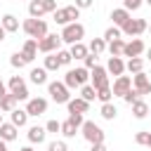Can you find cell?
I'll use <instances>...</instances> for the list:
<instances>
[{
	"instance_id": "cell-31",
	"label": "cell",
	"mask_w": 151,
	"mask_h": 151,
	"mask_svg": "<svg viewBox=\"0 0 151 151\" xmlns=\"http://www.w3.org/2000/svg\"><path fill=\"white\" fill-rule=\"evenodd\" d=\"M99 113H101V118H104V120H113V118L118 116V109L109 101V104H101V111H99Z\"/></svg>"
},
{
	"instance_id": "cell-32",
	"label": "cell",
	"mask_w": 151,
	"mask_h": 151,
	"mask_svg": "<svg viewBox=\"0 0 151 151\" xmlns=\"http://www.w3.org/2000/svg\"><path fill=\"white\" fill-rule=\"evenodd\" d=\"M59 66H61V64H59V59H57V54H54V52L45 57V64H42V68H45L47 73H50V71H57Z\"/></svg>"
},
{
	"instance_id": "cell-57",
	"label": "cell",
	"mask_w": 151,
	"mask_h": 151,
	"mask_svg": "<svg viewBox=\"0 0 151 151\" xmlns=\"http://www.w3.org/2000/svg\"><path fill=\"white\" fill-rule=\"evenodd\" d=\"M149 113H151V106H149Z\"/></svg>"
},
{
	"instance_id": "cell-30",
	"label": "cell",
	"mask_w": 151,
	"mask_h": 151,
	"mask_svg": "<svg viewBox=\"0 0 151 151\" xmlns=\"http://www.w3.org/2000/svg\"><path fill=\"white\" fill-rule=\"evenodd\" d=\"M71 71H73V76H76V80H78V85H80V87H83V85H85V83L90 80V71H87L85 66H78V68H71Z\"/></svg>"
},
{
	"instance_id": "cell-47",
	"label": "cell",
	"mask_w": 151,
	"mask_h": 151,
	"mask_svg": "<svg viewBox=\"0 0 151 151\" xmlns=\"http://www.w3.org/2000/svg\"><path fill=\"white\" fill-rule=\"evenodd\" d=\"M90 151H109V149H106L104 144H92V149H90Z\"/></svg>"
},
{
	"instance_id": "cell-41",
	"label": "cell",
	"mask_w": 151,
	"mask_h": 151,
	"mask_svg": "<svg viewBox=\"0 0 151 151\" xmlns=\"http://www.w3.org/2000/svg\"><path fill=\"white\" fill-rule=\"evenodd\" d=\"M9 64H12L14 68H21V66H26V61H24L21 52H14V54H12V59H9Z\"/></svg>"
},
{
	"instance_id": "cell-5",
	"label": "cell",
	"mask_w": 151,
	"mask_h": 151,
	"mask_svg": "<svg viewBox=\"0 0 151 151\" xmlns=\"http://www.w3.org/2000/svg\"><path fill=\"white\" fill-rule=\"evenodd\" d=\"M9 94H14L17 101H28L31 94H28V87H26V80L21 76H12L9 78Z\"/></svg>"
},
{
	"instance_id": "cell-12",
	"label": "cell",
	"mask_w": 151,
	"mask_h": 151,
	"mask_svg": "<svg viewBox=\"0 0 151 151\" xmlns=\"http://www.w3.org/2000/svg\"><path fill=\"white\" fill-rule=\"evenodd\" d=\"M47 111V99H42V97H33V99H28L26 101V113L28 116H42Z\"/></svg>"
},
{
	"instance_id": "cell-15",
	"label": "cell",
	"mask_w": 151,
	"mask_h": 151,
	"mask_svg": "<svg viewBox=\"0 0 151 151\" xmlns=\"http://www.w3.org/2000/svg\"><path fill=\"white\" fill-rule=\"evenodd\" d=\"M35 54H38V40L28 38V40L24 42V47H21V57H24L26 64H31V61L35 59Z\"/></svg>"
},
{
	"instance_id": "cell-23",
	"label": "cell",
	"mask_w": 151,
	"mask_h": 151,
	"mask_svg": "<svg viewBox=\"0 0 151 151\" xmlns=\"http://www.w3.org/2000/svg\"><path fill=\"white\" fill-rule=\"evenodd\" d=\"M111 19H113V26H118V28H120V26L130 19V12H127V9H123V7H118V9H113V12H111Z\"/></svg>"
},
{
	"instance_id": "cell-24",
	"label": "cell",
	"mask_w": 151,
	"mask_h": 151,
	"mask_svg": "<svg viewBox=\"0 0 151 151\" xmlns=\"http://www.w3.org/2000/svg\"><path fill=\"white\" fill-rule=\"evenodd\" d=\"M104 50H106L104 38H92V40H90V45H87V52H90V54H94V57H99Z\"/></svg>"
},
{
	"instance_id": "cell-35",
	"label": "cell",
	"mask_w": 151,
	"mask_h": 151,
	"mask_svg": "<svg viewBox=\"0 0 151 151\" xmlns=\"http://www.w3.org/2000/svg\"><path fill=\"white\" fill-rule=\"evenodd\" d=\"M120 38V28L118 26H109L104 31V42H111V40H118Z\"/></svg>"
},
{
	"instance_id": "cell-53",
	"label": "cell",
	"mask_w": 151,
	"mask_h": 151,
	"mask_svg": "<svg viewBox=\"0 0 151 151\" xmlns=\"http://www.w3.org/2000/svg\"><path fill=\"white\" fill-rule=\"evenodd\" d=\"M146 54H149V59H151V47H149V50H146Z\"/></svg>"
},
{
	"instance_id": "cell-49",
	"label": "cell",
	"mask_w": 151,
	"mask_h": 151,
	"mask_svg": "<svg viewBox=\"0 0 151 151\" xmlns=\"http://www.w3.org/2000/svg\"><path fill=\"white\" fill-rule=\"evenodd\" d=\"M5 35H7V31H5V28H2V26H0V42H2V40H5Z\"/></svg>"
},
{
	"instance_id": "cell-46",
	"label": "cell",
	"mask_w": 151,
	"mask_h": 151,
	"mask_svg": "<svg viewBox=\"0 0 151 151\" xmlns=\"http://www.w3.org/2000/svg\"><path fill=\"white\" fill-rule=\"evenodd\" d=\"M76 7L78 9H87V7H92V0H76Z\"/></svg>"
},
{
	"instance_id": "cell-16",
	"label": "cell",
	"mask_w": 151,
	"mask_h": 151,
	"mask_svg": "<svg viewBox=\"0 0 151 151\" xmlns=\"http://www.w3.org/2000/svg\"><path fill=\"white\" fill-rule=\"evenodd\" d=\"M123 71H125V61H123L120 57H109L106 73H113V76L118 78V76H123Z\"/></svg>"
},
{
	"instance_id": "cell-11",
	"label": "cell",
	"mask_w": 151,
	"mask_h": 151,
	"mask_svg": "<svg viewBox=\"0 0 151 151\" xmlns=\"http://www.w3.org/2000/svg\"><path fill=\"white\" fill-rule=\"evenodd\" d=\"M132 87L144 97V94H151V80H149V76L142 71V73H134L132 76Z\"/></svg>"
},
{
	"instance_id": "cell-8",
	"label": "cell",
	"mask_w": 151,
	"mask_h": 151,
	"mask_svg": "<svg viewBox=\"0 0 151 151\" xmlns=\"http://www.w3.org/2000/svg\"><path fill=\"white\" fill-rule=\"evenodd\" d=\"M38 50H40L42 54L59 52V50H61V38H59L57 33H47L45 38H40V40H38Z\"/></svg>"
},
{
	"instance_id": "cell-2",
	"label": "cell",
	"mask_w": 151,
	"mask_h": 151,
	"mask_svg": "<svg viewBox=\"0 0 151 151\" xmlns=\"http://www.w3.org/2000/svg\"><path fill=\"white\" fill-rule=\"evenodd\" d=\"M59 38H61V42H68V45L83 42V38H85V26H83V24H78V21H73V24H66Z\"/></svg>"
},
{
	"instance_id": "cell-38",
	"label": "cell",
	"mask_w": 151,
	"mask_h": 151,
	"mask_svg": "<svg viewBox=\"0 0 151 151\" xmlns=\"http://www.w3.org/2000/svg\"><path fill=\"white\" fill-rule=\"evenodd\" d=\"M111 97H113V94H111V87H101V90H97V99H99L101 104H109Z\"/></svg>"
},
{
	"instance_id": "cell-37",
	"label": "cell",
	"mask_w": 151,
	"mask_h": 151,
	"mask_svg": "<svg viewBox=\"0 0 151 151\" xmlns=\"http://www.w3.org/2000/svg\"><path fill=\"white\" fill-rule=\"evenodd\" d=\"M57 59H59V64H61V66H68V64L73 61V57H71V52H68V50H59V52H57Z\"/></svg>"
},
{
	"instance_id": "cell-6",
	"label": "cell",
	"mask_w": 151,
	"mask_h": 151,
	"mask_svg": "<svg viewBox=\"0 0 151 151\" xmlns=\"http://www.w3.org/2000/svg\"><path fill=\"white\" fill-rule=\"evenodd\" d=\"M80 130H83V137H85L90 144H104V130H101L97 123L85 120V123L80 125Z\"/></svg>"
},
{
	"instance_id": "cell-36",
	"label": "cell",
	"mask_w": 151,
	"mask_h": 151,
	"mask_svg": "<svg viewBox=\"0 0 151 151\" xmlns=\"http://www.w3.org/2000/svg\"><path fill=\"white\" fill-rule=\"evenodd\" d=\"M123 99H125V104H130V106H132L134 101H139V99H142V94H139L134 87H130V90L125 92V97H123Z\"/></svg>"
},
{
	"instance_id": "cell-17",
	"label": "cell",
	"mask_w": 151,
	"mask_h": 151,
	"mask_svg": "<svg viewBox=\"0 0 151 151\" xmlns=\"http://www.w3.org/2000/svg\"><path fill=\"white\" fill-rule=\"evenodd\" d=\"M68 113H87L90 111V101H85V99H80V97H76V99H68Z\"/></svg>"
},
{
	"instance_id": "cell-29",
	"label": "cell",
	"mask_w": 151,
	"mask_h": 151,
	"mask_svg": "<svg viewBox=\"0 0 151 151\" xmlns=\"http://www.w3.org/2000/svg\"><path fill=\"white\" fill-rule=\"evenodd\" d=\"M68 52H71V57H73V59H85V57L90 54V52H87V45H83V42L71 45V50H68Z\"/></svg>"
},
{
	"instance_id": "cell-19",
	"label": "cell",
	"mask_w": 151,
	"mask_h": 151,
	"mask_svg": "<svg viewBox=\"0 0 151 151\" xmlns=\"http://www.w3.org/2000/svg\"><path fill=\"white\" fill-rule=\"evenodd\" d=\"M9 123L14 125V127H24L26 123H28V113H26V109H14L12 113H9Z\"/></svg>"
},
{
	"instance_id": "cell-1",
	"label": "cell",
	"mask_w": 151,
	"mask_h": 151,
	"mask_svg": "<svg viewBox=\"0 0 151 151\" xmlns=\"http://www.w3.org/2000/svg\"><path fill=\"white\" fill-rule=\"evenodd\" d=\"M21 28H24V33H26L28 38H33V40H40V38L47 35V21H45V19H26V21L21 24Z\"/></svg>"
},
{
	"instance_id": "cell-33",
	"label": "cell",
	"mask_w": 151,
	"mask_h": 151,
	"mask_svg": "<svg viewBox=\"0 0 151 151\" xmlns=\"http://www.w3.org/2000/svg\"><path fill=\"white\" fill-rule=\"evenodd\" d=\"M80 99H85V101H94V99H97V90H94L92 85H83V87H80Z\"/></svg>"
},
{
	"instance_id": "cell-50",
	"label": "cell",
	"mask_w": 151,
	"mask_h": 151,
	"mask_svg": "<svg viewBox=\"0 0 151 151\" xmlns=\"http://www.w3.org/2000/svg\"><path fill=\"white\" fill-rule=\"evenodd\" d=\"M0 151H9L7 149V142H2V139H0Z\"/></svg>"
},
{
	"instance_id": "cell-25",
	"label": "cell",
	"mask_w": 151,
	"mask_h": 151,
	"mask_svg": "<svg viewBox=\"0 0 151 151\" xmlns=\"http://www.w3.org/2000/svg\"><path fill=\"white\" fill-rule=\"evenodd\" d=\"M123 47H125V40H123V38L111 40V42L106 45V50H109V54H111V57H123Z\"/></svg>"
},
{
	"instance_id": "cell-9",
	"label": "cell",
	"mask_w": 151,
	"mask_h": 151,
	"mask_svg": "<svg viewBox=\"0 0 151 151\" xmlns=\"http://www.w3.org/2000/svg\"><path fill=\"white\" fill-rule=\"evenodd\" d=\"M90 85L94 87V90H101V87H109V73H106V68L104 66H94V68H90Z\"/></svg>"
},
{
	"instance_id": "cell-45",
	"label": "cell",
	"mask_w": 151,
	"mask_h": 151,
	"mask_svg": "<svg viewBox=\"0 0 151 151\" xmlns=\"http://www.w3.org/2000/svg\"><path fill=\"white\" fill-rule=\"evenodd\" d=\"M68 120L76 125V127H80L83 123H85V118H83V113H68Z\"/></svg>"
},
{
	"instance_id": "cell-34",
	"label": "cell",
	"mask_w": 151,
	"mask_h": 151,
	"mask_svg": "<svg viewBox=\"0 0 151 151\" xmlns=\"http://www.w3.org/2000/svg\"><path fill=\"white\" fill-rule=\"evenodd\" d=\"M76 132H78V127H76V125H73V123H71V120L66 118V120L61 123V134L71 139V137H76Z\"/></svg>"
},
{
	"instance_id": "cell-44",
	"label": "cell",
	"mask_w": 151,
	"mask_h": 151,
	"mask_svg": "<svg viewBox=\"0 0 151 151\" xmlns=\"http://www.w3.org/2000/svg\"><path fill=\"white\" fill-rule=\"evenodd\" d=\"M83 66H85L87 71H90V68H94V66H97V57H94V54H87V57L83 59Z\"/></svg>"
},
{
	"instance_id": "cell-54",
	"label": "cell",
	"mask_w": 151,
	"mask_h": 151,
	"mask_svg": "<svg viewBox=\"0 0 151 151\" xmlns=\"http://www.w3.org/2000/svg\"><path fill=\"white\" fill-rule=\"evenodd\" d=\"M2 123H5V120H2V113H0V125H2Z\"/></svg>"
},
{
	"instance_id": "cell-20",
	"label": "cell",
	"mask_w": 151,
	"mask_h": 151,
	"mask_svg": "<svg viewBox=\"0 0 151 151\" xmlns=\"http://www.w3.org/2000/svg\"><path fill=\"white\" fill-rule=\"evenodd\" d=\"M45 137H47L45 127H40V125L28 127V142H31V144H42V142H45Z\"/></svg>"
},
{
	"instance_id": "cell-22",
	"label": "cell",
	"mask_w": 151,
	"mask_h": 151,
	"mask_svg": "<svg viewBox=\"0 0 151 151\" xmlns=\"http://www.w3.org/2000/svg\"><path fill=\"white\" fill-rule=\"evenodd\" d=\"M0 26H2L7 33H14V31H19V19H17L14 14H5L2 21H0Z\"/></svg>"
},
{
	"instance_id": "cell-43",
	"label": "cell",
	"mask_w": 151,
	"mask_h": 151,
	"mask_svg": "<svg viewBox=\"0 0 151 151\" xmlns=\"http://www.w3.org/2000/svg\"><path fill=\"white\" fill-rule=\"evenodd\" d=\"M149 134H151V132L142 130V132H137V134H134V142H137L139 146H146V142H149Z\"/></svg>"
},
{
	"instance_id": "cell-7",
	"label": "cell",
	"mask_w": 151,
	"mask_h": 151,
	"mask_svg": "<svg viewBox=\"0 0 151 151\" xmlns=\"http://www.w3.org/2000/svg\"><path fill=\"white\" fill-rule=\"evenodd\" d=\"M47 92H50L52 101H57V104H68V99H71V94H68V87H66L64 83H59V80H52V83H47Z\"/></svg>"
},
{
	"instance_id": "cell-10",
	"label": "cell",
	"mask_w": 151,
	"mask_h": 151,
	"mask_svg": "<svg viewBox=\"0 0 151 151\" xmlns=\"http://www.w3.org/2000/svg\"><path fill=\"white\" fill-rule=\"evenodd\" d=\"M146 26H149L146 19H132V17H130V19L120 26V33H123V35H139V33L146 31Z\"/></svg>"
},
{
	"instance_id": "cell-42",
	"label": "cell",
	"mask_w": 151,
	"mask_h": 151,
	"mask_svg": "<svg viewBox=\"0 0 151 151\" xmlns=\"http://www.w3.org/2000/svg\"><path fill=\"white\" fill-rule=\"evenodd\" d=\"M45 132H61V123L59 120H47V125H45Z\"/></svg>"
},
{
	"instance_id": "cell-26",
	"label": "cell",
	"mask_w": 151,
	"mask_h": 151,
	"mask_svg": "<svg viewBox=\"0 0 151 151\" xmlns=\"http://www.w3.org/2000/svg\"><path fill=\"white\" fill-rule=\"evenodd\" d=\"M132 116H134V118H139V120H142V118H146V116H149V104H146V101H142V99H139V101H134V104H132Z\"/></svg>"
},
{
	"instance_id": "cell-27",
	"label": "cell",
	"mask_w": 151,
	"mask_h": 151,
	"mask_svg": "<svg viewBox=\"0 0 151 151\" xmlns=\"http://www.w3.org/2000/svg\"><path fill=\"white\" fill-rule=\"evenodd\" d=\"M17 109V99H14V94H5L2 99H0V111H5V113H12Z\"/></svg>"
},
{
	"instance_id": "cell-51",
	"label": "cell",
	"mask_w": 151,
	"mask_h": 151,
	"mask_svg": "<svg viewBox=\"0 0 151 151\" xmlns=\"http://www.w3.org/2000/svg\"><path fill=\"white\" fill-rule=\"evenodd\" d=\"M19 151H33V149H31V146H24V149H19Z\"/></svg>"
},
{
	"instance_id": "cell-13",
	"label": "cell",
	"mask_w": 151,
	"mask_h": 151,
	"mask_svg": "<svg viewBox=\"0 0 151 151\" xmlns=\"http://www.w3.org/2000/svg\"><path fill=\"white\" fill-rule=\"evenodd\" d=\"M132 87V78L130 76H118L116 80H113V90H111V94L113 97H125V92Z\"/></svg>"
},
{
	"instance_id": "cell-56",
	"label": "cell",
	"mask_w": 151,
	"mask_h": 151,
	"mask_svg": "<svg viewBox=\"0 0 151 151\" xmlns=\"http://www.w3.org/2000/svg\"><path fill=\"white\" fill-rule=\"evenodd\" d=\"M144 2H146V5H149V7H151V0H144Z\"/></svg>"
},
{
	"instance_id": "cell-39",
	"label": "cell",
	"mask_w": 151,
	"mask_h": 151,
	"mask_svg": "<svg viewBox=\"0 0 151 151\" xmlns=\"http://www.w3.org/2000/svg\"><path fill=\"white\" fill-rule=\"evenodd\" d=\"M142 5H144V0H123V9H127V12H134Z\"/></svg>"
},
{
	"instance_id": "cell-48",
	"label": "cell",
	"mask_w": 151,
	"mask_h": 151,
	"mask_svg": "<svg viewBox=\"0 0 151 151\" xmlns=\"http://www.w3.org/2000/svg\"><path fill=\"white\" fill-rule=\"evenodd\" d=\"M7 94V87H5V83H2V78H0V99Z\"/></svg>"
},
{
	"instance_id": "cell-40",
	"label": "cell",
	"mask_w": 151,
	"mask_h": 151,
	"mask_svg": "<svg viewBox=\"0 0 151 151\" xmlns=\"http://www.w3.org/2000/svg\"><path fill=\"white\" fill-rule=\"evenodd\" d=\"M47 151H68V146H66V142H64V139H57V142H50Z\"/></svg>"
},
{
	"instance_id": "cell-55",
	"label": "cell",
	"mask_w": 151,
	"mask_h": 151,
	"mask_svg": "<svg viewBox=\"0 0 151 151\" xmlns=\"http://www.w3.org/2000/svg\"><path fill=\"white\" fill-rule=\"evenodd\" d=\"M146 31H149V33H151V24H149V26H146Z\"/></svg>"
},
{
	"instance_id": "cell-21",
	"label": "cell",
	"mask_w": 151,
	"mask_h": 151,
	"mask_svg": "<svg viewBox=\"0 0 151 151\" xmlns=\"http://www.w3.org/2000/svg\"><path fill=\"white\" fill-rule=\"evenodd\" d=\"M31 83L33 85H47V71L42 68V66H38V68H31Z\"/></svg>"
},
{
	"instance_id": "cell-28",
	"label": "cell",
	"mask_w": 151,
	"mask_h": 151,
	"mask_svg": "<svg viewBox=\"0 0 151 151\" xmlns=\"http://www.w3.org/2000/svg\"><path fill=\"white\" fill-rule=\"evenodd\" d=\"M125 68H127L130 73H142V71H144V59H142V57H132V59H127Z\"/></svg>"
},
{
	"instance_id": "cell-4",
	"label": "cell",
	"mask_w": 151,
	"mask_h": 151,
	"mask_svg": "<svg viewBox=\"0 0 151 151\" xmlns=\"http://www.w3.org/2000/svg\"><path fill=\"white\" fill-rule=\"evenodd\" d=\"M78 17H80V9H78L76 5L59 7V9H54V12H52V19H54L57 24H61V26H66V24H73Z\"/></svg>"
},
{
	"instance_id": "cell-3",
	"label": "cell",
	"mask_w": 151,
	"mask_h": 151,
	"mask_svg": "<svg viewBox=\"0 0 151 151\" xmlns=\"http://www.w3.org/2000/svg\"><path fill=\"white\" fill-rule=\"evenodd\" d=\"M57 9V0H31L28 2V17L31 19H42V14L54 12Z\"/></svg>"
},
{
	"instance_id": "cell-14",
	"label": "cell",
	"mask_w": 151,
	"mask_h": 151,
	"mask_svg": "<svg viewBox=\"0 0 151 151\" xmlns=\"http://www.w3.org/2000/svg\"><path fill=\"white\" fill-rule=\"evenodd\" d=\"M146 47H144V42L139 40V38H134V40H130V42H125V47H123V57H139L142 52H144Z\"/></svg>"
},
{
	"instance_id": "cell-18",
	"label": "cell",
	"mask_w": 151,
	"mask_h": 151,
	"mask_svg": "<svg viewBox=\"0 0 151 151\" xmlns=\"http://www.w3.org/2000/svg\"><path fill=\"white\" fill-rule=\"evenodd\" d=\"M17 130H19V127H14L12 123H2V125H0V139H2V142H14V139L19 137Z\"/></svg>"
},
{
	"instance_id": "cell-52",
	"label": "cell",
	"mask_w": 151,
	"mask_h": 151,
	"mask_svg": "<svg viewBox=\"0 0 151 151\" xmlns=\"http://www.w3.org/2000/svg\"><path fill=\"white\" fill-rule=\"evenodd\" d=\"M146 146H149V149H151V134H149V142H146Z\"/></svg>"
}]
</instances>
